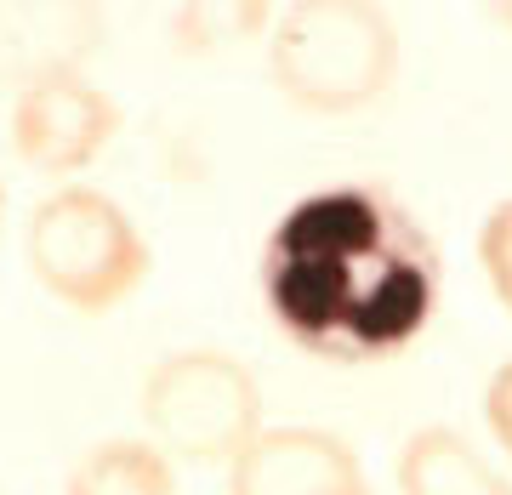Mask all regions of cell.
<instances>
[{
    "label": "cell",
    "instance_id": "5bb4252c",
    "mask_svg": "<svg viewBox=\"0 0 512 495\" xmlns=\"http://www.w3.org/2000/svg\"><path fill=\"white\" fill-rule=\"evenodd\" d=\"M0 217H6V188H0Z\"/></svg>",
    "mask_w": 512,
    "mask_h": 495
},
{
    "label": "cell",
    "instance_id": "ba28073f",
    "mask_svg": "<svg viewBox=\"0 0 512 495\" xmlns=\"http://www.w3.org/2000/svg\"><path fill=\"white\" fill-rule=\"evenodd\" d=\"M399 495H512V478L456 427H416L399 450Z\"/></svg>",
    "mask_w": 512,
    "mask_h": 495
},
{
    "label": "cell",
    "instance_id": "7a4b0ae2",
    "mask_svg": "<svg viewBox=\"0 0 512 495\" xmlns=\"http://www.w3.org/2000/svg\"><path fill=\"white\" fill-rule=\"evenodd\" d=\"M274 86L308 114H353L399 74V29L370 0H296L268 35Z\"/></svg>",
    "mask_w": 512,
    "mask_h": 495
},
{
    "label": "cell",
    "instance_id": "8fae6325",
    "mask_svg": "<svg viewBox=\"0 0 512 495\" xmlns=\"http://www.w3.org/2000/svg\"><path fill=\"white\" fill-rule=\"evenodd\" d=\"M478 262H484V279H490L495 302L512 313V200H495L484 228H478Z\"/></svg>",
    "mask_w": 512,
    "mask_h": 495
},
{
    "label": "cell",
    "instance_id": "3957f363",
    "mask_svg": "<svg viewBox=\"0 0 512 495\" xmlns=\"http://www.w3.org/2000/svg\"><path fill=\"white\" fill-rule=\"evenodd\" d=\"M23 257H29V274L74 313L120 308L148 279L143 228L114 194L86 183H63L35 205Z\"/></svg>",
    "mask_w": 512,
    "mask_h": 495
},
{
    "label": "cell",
    "instance_id": "9c48e42d",
    "mask_svg": "<svg viewBox=\"0 0 512 495\" xmlns=\"http://www.w3.org/2000/svg\"><path fill=\"white\" fill-rule=\"evenodd\" d=\"M63 495H177V473L154 439H103L69 467Z\"/></svg>",
    "mask_w": 512,
    "mask_h": 495
},
{
    "label": "cell",
    "instance_id": "30bf717a",
    "mask_svg": "<svg viewBox=\"0 0 512 495\" xmlns=\"http://www.w3.org/2000/svg\"><path fill=\"white\" fill-rule=\"evenodd\" d=\"M279 6H251V0H188L171 12V40L177 52H217L234 40L274 35Z\"/></svg>",
    "mask_w": 512,
    "mask_h": 495
},
{
    "label": "cell",
    "instance_id": "9a60e30c",
    "mask_svg": "<svg viewBox=\"0 0 512 495\" xmlns=\"http://www.w3.org/2000/svg\"><path fill=\"white\" fill-rule=\"evenodd\" d=\"M359 495H370V490H359Z\"/></svg>",
    "mask_w": 512,
    "mask_h": 495
},
{
    "label": "cell",
    "instance_id": "4fadbf2b",
    "mask_svg": "<svg viewBox=\"0 0 512 495\" xmlns=\"http://www.w3.org/2000/svg\"><path fill=\"white\" fill-rule=\"evenodd\" d=\"M495 18H501V23H512V6H495Z\"/></svg>",
    "mask_w": 512,
    "mask_h": 495
},
{
    "label": "cell",
    "instance_id": "5b68a950",
    "mask_svg": "<svg viewBox=\"0 0 512 495\" xmlns=\"http://www.w3.org/2000/svg\"><path fill=\"white\" fill-rule=\"evenodd\" d=\"M120 137V103L86 74H46L12 92V154L40 177H74Z\"/></svg>",
    "mask_w": 512,
    "mask_h": 495
},
{
    "label": "cell",
    "instance_id": "8992f818",
    "mask_svg": "<svg viewBox=\"0 0 512 495\" xmlns=\"http://www.w3.org/2000/svg\"><path fill=\"white\" fill-rule=\"evenodd\" d=\"M365 461L325 427H262L228 461V495H359Z\"/></svg>",
    "mask_w": 512,
    "mask_h": 495
},
{
    "label": "cell",
    "instance_id": "277c9868",
    "mask_svg": "<svg viewBox=\"0 0 512 495\" xmlns=\"http://www.w3.org/2000/svg\"><path fill=\"white\" fill-rule=\"evenodd\" d=\"M143 422L165 456L228 467L262 433V387L234 353L177 348L143 376Z\"/></svg>",
    "mask_w": 512,
    "mask_h": 495
},
{
    "label": "cell",
    "instance_id": "6da1fadb",
    "mask_svg": "<svg viewBox=\"0 0 512 495\" xmlns=\"http://www.w3.org/2000/svg\"><path fill=\"white\" fill-rule=\"evenodd\" d=\"M256 285L285 342L319 365H382L439 319L444 262L393 188L348 177L308 188L262 239Z\"/></svg>",
    "mask_w": 512,
    "mask_h": 495
},
{
    "label": "cell",
    "instance_id": "52a82bcc",
    "mask_svg": "<svg viewBox=\"0 0 512 495\" xmlns=\"http://www.w3.org/2000/svg\"><path fill=\"white\" fill-rule=\"evenodd\" d=\"M103 18L97 6L69 0H0V80L35 86L46 74H86V57L97 52Z\"/></svg>",
    "mask_w": 512,
    "mask_h": 495
},
{
    "label": "cell",
    "instance_id": "7c38bea8",
    "mask_svg": "<svg viewBox=\"0 0 512 495\" xmlns=\"http://www.w3.org/2000/svg\"><path fill=\"white\" fill-rule=\"evenodd\" d=\"M484 422H490V439L501 444V456L512 461V359L484 387Z\"/></svg>",
    "mask_w": 512,
    "mask_h": 495
}]
</instances>
